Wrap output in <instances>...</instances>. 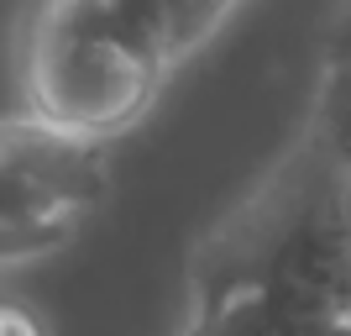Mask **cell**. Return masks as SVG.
I'll return each instance as SVG.
<instances>
[{
	"mask_svg": "<svg viewBox=\"0 0 351 336\" xmlns=\"http://www.w3.org/2000/svg\"><path fill=\"white\" fill-rule=\"evenodd\" d=\"M168 69L110 0H47L27 53L32 116L63 137H110L142 116Z\"/></svg>",
	"mask_w": 351,
	"mask_h": 336,
	"instance_id": "cell-1",
	"label": "cell"
},
{
	"mask_svg": "<svg viewBox=\"0 0 351 336\" xmlns=\"http://www.w3.org/2000/svg\"><path fill=\"white\" fill-rule=\"evenodd\" d=\"M105 174L79 137L43 121L0 132V263L53 252L100 205Z\"/></svg>",
	"mask_w": 351,
	"mask_h": 336,
	"instance_id": "cell-2",
	"label": "cell"
},
{
	"mask_svg": "<svg viewBox=\"0 0 351 336\" xmlns=\"http://www.w3.org/2000/svg\"><path fill=\"white\" fill-rule=\"evenodd\" d=\"M162 58L173 63L178 53L199 47L215 32V21L231 11V0H110Z\"/></svg>",
	"mask_w": 351,
	"mask_h": 336,
	"instance_id": "cell-3",
	"label": "cell"
},
{
	"mask_svg": "<svg viewBox=\"0 0 351 336\" xmlns=\"http://www.w3.org/2000/svg\"><path fill=\"white\" fill-rule=\"evenodd\" d=\"M320 137L351 174V63H330V79L320 89Z\"/></svg>",
	"mask_w": 351,
	"mask_h": 336,
	"instance_id": "cell-4",
	"label": "cell"
},
{
	"mask_svg": "<svg viewBox=\"0 0 351 336\" xmlns=\"http://www.w3.org/2000/svg\"><path fill=\"white\" fill-rule=\"evenodd\" d=\"M194 336H267V331H263V321H257V310H252L247 289H231L205 315V326H199Z\"/></svg>",
	"mask_w": 351,
	"mask_h": 336,
	"instance_id": "cell-5",
	"label": "cell"
},
{
	"mask_svg": "<svg viewBox=\"0 0 351 336\" xmlns=\"http://www.w3.org/2000/svg\"><path fill=\"white\" fill-rule=\"evenodd\" d=\"M0 336H53V331L37 315V305L16 300V294H0Z\"/></svg>",
	"mask_w": 351,
	"mask_h": 336,
	"instance_id": "cell-6",
	"label": "cell"
},
{
	"mask_svg": "<svg viewBox=\"0 0 351 336\" xmlns=\"http://www.w3.org/2000/svg\"><path fill=\"white\" fill-rule=\"evenodd\" d=\"M330 63H351V5L341 11L336 32H330Z\"/></svg>",
	"mask_w": 351,
	"mask_h": 336,
	"instance_id": "cell-7",
	"label": "cell"
},
{
	"mask_svg": "<svg viewBox=\"0 0 351 336\" xmlns=\"http://www.w3.org/2000/svg\"><path fill=\"white\" fill-rule=\"evenodd\" d=\"M330 205H336V221H341V232H346V242H351V174H346V184L336 190Z\"/></svg>",
	"mask_w": 351,
	"mask_h": 336,
	"instance_id": "cell-8",
	"label": "cell"
},
{
	"mask_svg": "<svg viewBox=\"0 0 351 336\" xmlns=\"http://www.w3.org/2000/svg\"><path fill=\"white\" fill-rule=\"evenodd\" d=\"M304 336H351V315H336V321L315 326V331H304Z\"/></svg>",
	"mask_w": 351,
	"mask_h": 336,
	"instance_id": "cell-9",
	"label": "cell"
}]
</instances>
